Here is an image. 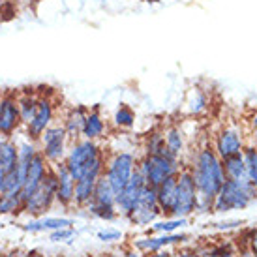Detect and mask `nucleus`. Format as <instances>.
Returning <instances> with one entry per match:
<instances>
[{"mask_svg": "<svg viewBox=\"0 0 257 257\" xmlns=\"http://www.w3.org/2000/svg\"><path fill=\"white\" fill-rule=\"evenodd\" d=\"M75 220L73 218H64V216H40L32 218L30 221L23 223L21 229L27 233H51L62 227H73Z\"/></svg>", "mask_w": 257, "mask_h": 257, "instance_id": "nucleus-16", "label": "nucleus"}, {"mask_svg": "<svg viewBox=\"0 0 257 257\" xmlns=\"http://www.w3.org/2000/svg\"><path fill=\"white\" fill-rule=\"evenodd\" d=\"M4 190H6V173L0 169V197H2Z\"/></svg>", "mask_w": 257, "mask_h": 257, "instance_id": "nucleus-43", "label": "nucleus"}, {"mask_svg": "<svg viewBox=\"0 0 257 257\" xmlns=\"http://www.w3.org/2000/svg\"><path fill=\"white\" fill-rule=\"evenodd\" d=\"M53 169L57 173V205L64 208L73 207V193H75V179H73L64 162L53 164Z\"/></svg>", "mask_w": 257, "mask_h": 257, "instance_id": "nucleus-14", "label": "nucleus"}, {"mask_svg": "<svg viewBox=\"0 0 257 257\" xmlns=\"http://www.w3.org/2000/svg\"><path fill=\"white\" fill-rule=\"evenodd\" d=\"M188 218H167L165 221H154L150 225L149 233H175L177 229L184 227Z\"/></svg>", "mask_w": 257, "mask_h": 257, "instance_id": "nucleus-30", "label": "nucleus"}, {"mask_svg": "<svg viewBox=\"0 0 257 257\" xmlns=\"http://www.w3.org/2000/svg\"><path fill=\"white\" fill-rule=\"evenodd\" d=\"M147 186L145 182V177L141 175L139 169L134 171L132 175V179L128 180V184L124 186L120 190V193L116 195V203H114V207H116V212L118 216H124V218H128L132 212H134V208L139 205V199H141V192H143V188Z\"/></svg>", "mask_w": 257, "mask_h": 257, "instance_id": "nucleus-10", "label": "nucleus"}, {"mask_svg": "<svg viewBox=\"0 0 257 257\" xmlns=\"http://www.w3.org/2000/svg\"><path fill=\"white\" fill-rule=\"evenodd\" d=\"M0 257H25V253H21L19 250H14V251H8V253H4V255Z\"/></svg>", "mask_w": 257, "mask_h": 257, "instance_id": "nucleus-44", "label": "nucleus"}, {"mask_svg": "<svg viewBox=\"0 0 257 257\" xmlns=\"http://www.w3.org/2000/svg\"><path fill=\"white\" fill-rule=\"evenodd\" d=\"M164 147V132H152L145 141V154H158Z\"/></svg>", "mask_w": 257, "mask_h": 257, "instance_id": "nucleus-33", "label": "nucleus"}, {"mask_svg": "<svg viewBox=\"0 0 257 257\" xmlns=\"http://www.w3.org/2000/svg\"><path fill=\"white\" fill-rule=\"evenodd\" d=\"M208 105V100L207 96H205V92L203 90H199V88H195L192 94H190V100H188V111L193 114L201 113V111H205Z\"/></svg>", "mask_w": 257, "mask_h": 257, "instance_id": "nucleus-32", "label": "nucleus"}, {"mask_svg": "<svg viewBox=\"0 0 257 257\" xmlns=\"http://www.w3.org/2000/svg\"><path fill=\"white\" fill-rule=\"evenodd\" d=\"M88 210V214L98 218V220H105V221H113L118 218V212H116V207L114 205H98V203H88V207L85 208Z\"/></svg>", "mask_w": 257, "mask_h": 257, "instance_id": "nucleus-29", "label": "nucleus"}, {"mask_svg": "<svg viewBox=\"0 0 257 257\" xmlns=\"http://www.w3.org/2000/svg\"><path fill=\"white\" fill-rule=\"evenodd\" d=\"M190 236L184 233H160L158 236H147V238H139L134 240V248L143 253H154L158 250H164L167 246L173 244H182L186 242Z\"/></svg>", "mask_w": 257, "mask_h": 257, "instance_id": "nucleus-15", "label": "nucleus"}, {"mask_svg": "<svg viewBox=\"0 0 257 257\" xmlns=\"http://www.w3.org/2000/svg\"><path fill=\"white\" fill-rule=\"evenodd\" d=\"M55 203H57V173L51 165L42 184L30 195L29 201H25L23 214H29L30 218H40V216H45V212L51 210Z\"/></svg>", "mask_w": 257, "mask_h": 257, "instance_id": "nucleus-6", "label": "nucleus"}, {"mask_svg": "<svg viewBox=\"0 0 257 257\" xmlns=\"http://www.w3.org/2000/svg\"><path fill=\"white\" fill-rule=\"evenodd\" d=\"M25 257H45L42 253V251H38V250H32V251H29V253H25Z\"/></svg>", "mask_w": 257, "mask_h": 257, "instance_id": "nucleus-45", "label": "nucleus"}, {"mask_svg": "<svg viewBox=\"0 0 257 257\" xmlns=\"http://www.w3.org/2000/svg\"><path fill=\"white\" fill-rule=\"evenodd\" d=\"M86 114H88V109L85 105H75L68 111L64 118V130H66V136L70 139V143L73 141H77L83 137V126H85V118Z\"/></svg>", "mask_w": 257, "mask_h": 257, "instance_id": "nucleus-17", "label": "nucleus"}, {"mask_svg": "<svg viewBox=\"0 0 257 257\" xmlns=\"http://www.w3.org/2000/svg\"><path fill=\"white\" fill-rule=\"evenodd\" d=\"M105 134V120L100 113V105L88 109V114L85 118V126H83V137L85 139H92L98 141Z\"/></svg>", "mask_w": 257, "mask_h": 257, "instance_id": "nucleus-19", "label": "nucleus"}, {"mask_svg": "<svg viewBox=\"0 0 257 257\" xmlns=\"http://www.w3.org/2000/svg\"><path fill=\"white\" fill-rule=\"evenodd\" d=\"M53 120H55V101L51 100L49 96H40L36 111H34L29 124L25 126L27 128V137L30 141L38 143L40 137L43 136V132L53 124Z\"/></svg>", "mask_w": 257, "mask_h": 257, "instance_id": "nucleus-9", "label": "nucleus"}, {"mask_svg": "<svg viewBox=\"0 0 257 257\" xmlns=\"http://www.w3.org/2000/svg\"><path fill=\"white\" fill-rule=\"evenodd\" d=\"M242 158L244 164H246V171H248V180L257 190V150L253 149V145H246L244 147Z\"/></svg>", "mask_w": 257, "mask_h": 257, "instance_id": "nucleus-28", "label": "nucleus"}, {"mask_svg": "<svg viewBox=\"0 0 257 257\" xmlns=\"http://www.w3.org/2000/svg\"><path fill=\"white\" fill-rule=\"evenodd\" d=\"M14 15H15V2L14 0H8L6 4L0 8V19L8 21V19H12Z\"/></svg>", "mask_w": 257, "mask_h": 257, "instance_id": "nucleus-37", "label": "nucleus"}, {"mask_svg": "<svg viewBox=\"0 0 257 257\" xmlns=\"http://www.w3.org/2000/svg\"><path fill=\"white\" fill-rule=\"evenodd\" d=\"M257 199V190L250 180H229L225 179L220 193L212 203V212H229L246 208L251 201Z\"/></svg>", "mask_w": 257, "mask_h": 257, "instance_id": "nucleus-4", "label": "nucleus"}, {"mask_svg": "<svg viewBox=\"0 0 257 257\" xmlns=\"http://www.w3.org/2000/svg\"><path fill=\"white\" fill-rule=\"evenodd\" d=\"M201 257H236V255H235V251L231 250L229 246L220 244V246H214V248L207 250Z\"/></svg>", "mask_w": 257, "mask_h": 257, "instance_id": "nucleus-35", "label": "nucleus"}, {"mask_svg": "<svg viewBox=\"0 0 257 257\" xmlns=\"http://www.w3.org/2000/svg\"><path fill=\"white\" fill-rule=\"evenodd\" d=\"M73 235H75V229L73 227H62L57 229V231H51L49 240L51 242H66V240L73 238Z\"/></svg>", "mask_w": 257, "mask_h": 257, "instance_id": "nucleus-34", "label": "nucleus"}, {"mask_svg": "<svg viewBox=\"0 0 257 257\" xmlns=\"http://www.w3.org/2000/svg\"><path fill=\"white\" fill-rule=\"evenodd\" d=\"M90 203H98V205H114L116 203V193L111 188L109 180L101 175L98 182H96V188H94V195Z\"/></svg>", "mask_w": 257, "mask_h": 257, "instance_id": "nucleus-24", "label": "nucleus"}, {"mask_svg": "<svg viewBox=\"0 0 257 257\" xmlns=\"http://www.w3.org/2000/svg\"><path fill=\"white\" fill-rule=\"evenodd\" d=\"M120 257H143V253H141L139 250H136V248H130V250L124 251Z\"/></svg>", "mask_w": 257, "mask_h": 257, "instance_id": "nucleus-42", "label": "nucleus"}, {"mask_svg": "<svg viewBox=\"0 0 257 257\" xmlns=\"http://www.w3.org/2000/svg\"><path fill=\"white\" fill-rule=\"evenodd\" d=\"M236 257H251V253H250V251H244L242 255H236Z\"/></svg>", "mask_w": 257, "mask_h": 257, "instance_id": "nucleus-46", "label": "nucleus"}, {"mask_svg": "<svg viewBox=\"0 0 257 257\" xmlns=\"http://www.w3.org/2000/svg\"><path fill=\"white\" fill-rule=\"evenodd\" d=\"M6 2H8V0H0V8L4 6V4H6Z\"/></svg>", "mask_w": 257, "mask_h": 257, "instance_id": "nucleus-47", "label": "nucleus"}, {"mask_svg": "<svg viewBox=\"0 0 257 257\" xmlns=\"http://www.w3.org/2000/svg\"><path fill=\"white\" fill-rule=\"evenodd\" d=\"M137 169L145 177L147 184L156 188L165 179L177 177L182 169V165H180V158L175 156L171 150H167L164 147L158 154H145L143 160L137 162Z\"/></svg>", "mask_w": 257, "mask_h": 257, "instance_id": "nucleus-3", "label": "nucleus"}, {"mask_svg": "<svg viewBox=\"0 0 257 257\" xmlns=\"http://www.w3.org/2000/svg\"><path fill=\"white\" fill-rule=\"evenodd\" d=\"M120 238L122 231H116V229H105V231L98 233V240H101V242H114V240H120Z\"/></svg>", "mask_w": 257, "mask_h": 257, "instance_id": "nucleus-36", "label": "nucleus"}, {"mask_svg": "<svg viewBox=\"0 0 257 257\" xmlns=\"http://www.w3.org/2000/svg\"><path fill=\"white\" fill-rule=\"evenodd\" d=\"M137 160L132 152H116L107 160L105 164V171L103 177L109 180L111 188L114 190V193L118 195L120 190L128 184V180L132 179L134 171L137 169Z\"/></svg>", "mask_w": 257, "mask_h": 257, "instance_id": "nucleus-7", "label": "nucleus"}, {"mask_svg": "<svg viewBox=\"0 0 257 257\" xmlns=\"http://www.w3.org/2000/svg\"><path fill=\"white\" fill-rule=\"evenodd\" d=\"M38 143H40V152L51 165L64 162L70 139L66 136V130L62 124H51L49 128L43 132V136L40 137Z\"/></svg>", "mask_w": 257, "mask_h": 257, "instance_id": "nucleus-8", "label": "nucleus"}, {"mask_svg": "<svg viewBox=\"0 0 257 257\" xmlns=\"http://www.w3.org/2000/svg\"><path fill=\"white\" fill-rule=\"evenodd\" d=\"M38 98L40 96L34 94L32 90H25V92L17 94V105H19V116H21L23 126H27L32 118L38 105Z\"/></svg>", "mask_w": 257, "mask_h": 257, "instance_id": "nucleus-23", "label": "nucleus"}, {"mask_svg": "<svg viewBox=\"0 0 257 257\" xmlns=\"http://www.w3.org/2000/svg\"><path fill=\"white\" fill-rule=\"evenodd\" d=\"M242 220H231V221H220V223H212L214 229H220V231H227V229H235L238 225H242Z\"/></svg>", "mask_w": 257, "mask_h": 257, "instance_id": "nucleus-38", "label": "nucleus"}, {"mask_svg": "<svg viewBox=\"0 0 257 257\" xmlns=\"http://www.w3.org/2000/svg\"><path fill=\"white\" fill-rule=\"evenodd\" d=\"M51 164L45 160L42 152L38 150V154L32 158V162L29 165V173H27V179H25V184L21 188V199H23V205H25V201L30 199V195L36 192V188L42 184V180L45 179V175L49 171Z\"/></svg>", "mask_w": 257, "mask_h": 257, "instance_id": "nucleus-13", "label": "nucleus"}, {"mask_svg": "<svg viewBox=\"0 0 257 257\" xmlns=\"http://www.w3.org/2000/svg\"><path fill=\"white\" fill-rule=\"evenodd\" d=\"M23 126L17 105V94L6 92L0 96V137H14Z\"/></svg>", "mask_w": 257, "mask_h": 257, "instance_id": "nucleus-11", "label": "nucleus"}, {"mask_svg": "<svg viewBox=\"0 0 257 257\" xmlns=\"http://www.w3.org/2000/svg\"><path fill=\"white\" fill-rule=\"evenodd\" d=\"M244 136L242 130L238 126H227V128H221L216 136L214 141V150L216 154L223 160V158H229L233 154H240L244 150Z\"/></svg>", "mask_w": 257, "mask_h": 257, "instance_id": "nucleus-12", "label": "nucleus"}, {"mask_svg": "<svg viewBox=\"0 0 257 257\" xmlns=\"http://www.w3.org/2000/svg\"><path fill=\"white\" fill-rule=\"evenodd\" d=\"M197 188L193 180L192 173L188 167H182L177 175V188H175V201L169 218H188L195 212L197 208Z\"/></svg>", "mask_w": 257, "mask_h": 257, "instance_id": "nucleus-5", "label": "nucleus"}, {"mask_svg": "<svg viewBox=\"0 0 257 257\" xmlns=\"http://www.w3.org/2000/svg\"><path fill=\"white\" fill-rule=\"evenodd\" d=\"M188 169L195 180V188H197V195H199L195 214L212 212V203L225 182L221 158L216 154L214 147H203L197 150V154L193 156V162Z\"/></svg>", "mask_w": 257, "mask_h": 257, "instance_id": "nucleus-1", "label": "nucleus"}, {"mask_svg": "<svg viewBox=\"0 0 257 257\" xmlns=\"http://www.w3.org/2000/svg\"><path fill=\"white\" fill-rule=\"evenodd\" d=\"M98 179L96 177H81L75 180V193H73V207L85 210L88 207V203L92 201L94 188H96Z\"/></svg>", "mask_w": 257, "mask_h": 257, "instance_id": "nucleus-18", "label": "nucleus"}, {"mask_svg": "<svg viewBox=\"0 0 257 257\" xmlns=\"http://www.w3.org/2000/svg\"><path fill=\"white\" fill-rule=\"evenodd\" d=\"M248 246H250L251 257H257V229H251L248 233Z\"/></svg>", "mask_w": 257, "mask_h": 257, "instance_id": "nucleus-39", "label": "nucleus"}, {"mask_svg": "<svg viewBox=\"0 0 257 257\" xmlns=\"http://www.w3.org/2000/svg\"><path fill=\"white\" fill-rule=\"evenodd\" d=\"M114 126H118V128H132L134 124H136V113H134V109L126 105V103H120L118 109L114 111Z\"/></svg>", "mask_w": 257, "mask_h": 257, "instance_id": "nucleus-31", "label": "nucleus"}, {"mask_svg": "<svg viewBox=\"0 0 257 257\" xmlns=\"http://www.w3.org/2000/svg\"><path fill=\"white\" fill-rule=\"evenodd\" d=\"M30 2H42V0H30Z\"/></svg>", "mask_w": 257, "mask_h": 257, "instance_id": "nucleus-49", "label": "nucleus"}, {"mask_svg": "<svg viewBox=\"0 0 257 257\" xmlns=\"http://www.w3.org/2000/svg\"><path fill=\"white\" fill-rule=\"evenodd\" d=\"M21 212H23L21 193H2V197H0V216L21 214Z\"/></svg>", "mask_w": 257, "mask_h": 257, "instance_id": "nucleus-27", "label": "nucleus"}, {"mask_svg": "<svg viewBox=\"0 0 257 257\" xmlns=\"http://www.w3.org/2000/svg\"><path fill=\"white\" fill-rule=\"evenodd\" d=\"M175 188H177V177H169L160 186H156L158 207L162 210V214L167 216V218L171 214L173 201H175Z\"/></svg>", "mask_w": 257, "mask_h": 257, "instance_id": "nucleus-20", "label": "nucleus"}, {"mask_svg": "<svg viewBox=\"0 0 257 257\" xmlns=\"http://www.w3.org/2000/svg\"><path fill=\"white\" fill-rule=\"evenodd\" d=\"M145 2H158V0H145Z\"/></svg>", "mask_w": 257, "mask_h": 257, "instance_id": "nucleus-48", "label": "nucleus"}, {"mask_svg": "<svg viewBox=\"0 0 257 257\" xmlns=\"http://www.w3.org/2000/svg\"><path fill=\"white\" fill-rule=\"evenodd\" d=\"M250 130H251V136L255 137L257 136V109L255 111H253V113H251V116H250Z\"/></svg>", "mask_w": 257, "mask_h": 257, "instance_id": "nucleus-40", "label": "nucleus"}, {"mask_svg": "<svg viewBox=\"0 0 257 257\" xmlns=\"http://www.w3.org/2000/svg\"><path fill=\"white\" fill-rule=\"evenodd\" d=\"M164 143H165V149L171 150L175 156H182V152H184V134L180 132V128L177 126H171V128H167L164 132Z\"/></svg>", "mask_w": 257, "mask_h": 257, "instance_id": "nucleus-25", "label": "nucleus"}, {"mask_svg": "<svg viewBox=\"0 0 257 257\" xmlns=\"http://www.w3.org/2000/svg\"><path fill=\"white\" fill-rule=\"evenodd\" d=\"M58 257H60V255H58Z\"/></svg>", "mask_w": 257, "mask_h": 257, "instance_id": "nucleus-50", "label": "nucleus"}, {"mask_svg": "<svg viewBox=\"0 0 257 257\" xmlns=\"http://www.w3.org/2000/svg\"><path fill=\"white\" fill-rule=\"evenodd\" d=\"M173 257H201V255L195 253L193 250H180L179 253H173Z\"/></svg>", "mask_w": 257, "mask_h": 257, "instance_id": "nucleus-41", "label": "nucleus"}, {"mask_svg": "<svg viewBox=\"0 0 257 257\" xmlns=\"http://www.w3.org/2000/svg\"><path fill=\"white\" fill-rule=\"evenodd\" d=\"M160 214H162L160 208H150V207L137 205L136 210L128 216V220L132 221V223H136V225H150V223H154V221L158 220Z\"/></svg>", "mask_w": 257, "mask_h": 257, "instance_id": "nucleus-26", "label": "nucleus"}, {"mask_svg": "<svg viewBox=\"0 0 257 257\" xmlns=\"http://www.w3.org/2000/svg\"><path fill=\"white\" fill-rule=\"evenodd\" d=\"M105 164H107V158L100 145L92 139H85V137L70 143L64 158V165L75 180L85 175L100 179L105 171Z\"/></svg>", "mask_w": 257, "mask_h": 257, "instance_id": "nucleus-2", "label": "nucleus"}, {"mask_svg": "<svg viewBox=\"0 0 257 257\" xmlns=\"http://www.w3.org/2000/svg\"><path fill=\"white\" fill-rule=\"evenodd\" d=\"M19 160V147L14 137H0V169L10 173L17 165Z\"/></svg>", "mask_w": 257, "mask_h": 257, "instance_id": "nucleus-21", "label": "nucleus"}, {"mask_svg": "<svg viewBox=\"0 0 257 257\" xmlns=\"http://www.w3.org/2000/svg\"><path fill=\"white\" fill-rule=\"evenodd\" d=\"M223 165V173H225V179L229 180H248V171H246V164H244L242 152L240 154H233L229 158L221 160Z\"/></svg>", "mask_w": 257, "mask_h": 257, "instance_id": "nucleus-22", "label": "nucleus"}]
</instances>
